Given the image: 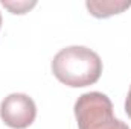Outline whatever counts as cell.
Listing matches in <instances>:
<instances>
[{"mask_svg":"<svg viewBox=\"0 0 131 129\" xmlns=\"http://www.w3.org/2000/svg\"><path fill=\"white\" fill-rule=\"evenodd\" d=\"M52 73L67 87L82 88L99 81L102 74V61L98 53L89 47L70 46L53 56Z\"/></svg>","mask_w":131,"mask_h":129,"instance_id":"1","label":"cell"},{"mask_svg":"<svg viewBox=\"0 0 131 129\" xmlns=\"http://www.w3.org/2000/svg\"><path fill=\"white\" fill-rule=\"evenodd\" d=\"M75 117L79 129H130L127 123L114 117L111 100L99 91L78 97Z\"/></svg>","mask_w":131,"mask_h":129,"instance_id":"2","label":"cell"},{"mask_svg":"<svg viewBox=\"0 0 131 129\" xmlns=\"http://www.w3.org/2000/svg\"><path fill=\"white\" fill-rule=\"evenodd\" d=\"M0 117L6 126L12 129H26L37 117V106L28 94L12 93L0 103Z\"/></svg>","mask_w":131,"mask_h":129,"instance_id":"3","label":"cell"},{"mask_svg":"<svg viewBox=\"0 0 131 129\" xmlns=\"http://www.w3.org/2000/svg\"><path fill=\"white\" fill-rule=\"evenodd\" d=\"M85 6L89 12L96 18H108L111 15L121 14L131 6V2L125 0H87Z\"/></svg>","mask_w":131,"mask_h":129,"instance_id":"4","label":"cell"},{"mask_svg":"<svg viewBox=\"0 0 131 129\" xmlns=\"http://www.w3.org/2000/svg\"><path fill=\"white\" fill-rule=\"evenodd\" d=\"M2 5L12 14H26L28 11H31L34 6L37 5V2H28V0H2Z\"/></svg>","mask_w":131,"mask_h":129,"instance_id":"5","label":"cell"},{"mask_svg":"<svg viewBox=\"0 0 131 129\" xmlns=\"http://www.w3.org/2000/svg\"><path fill=\"white\" fill-rule=\"evenodd\" d=\"M125 112L131 119V85H130V90H128V94H127V99H125Z\"/></svg>","mask_w":131,"mask_h":129,"instance_id":"6","label":"cell"},{"mask_svg":"<svg viewBox=\"0 0 131 129\" xmlns=\"http://www.w3.org/2000/svg\"><path fill=\"white\" fill-rule=\"evenodd\" d=\"M0 28H2V14H0Z\"/></svg>","mask_w":131,"mask_h":129,"instance_id":"7","label":"cell"}]
</instances>
